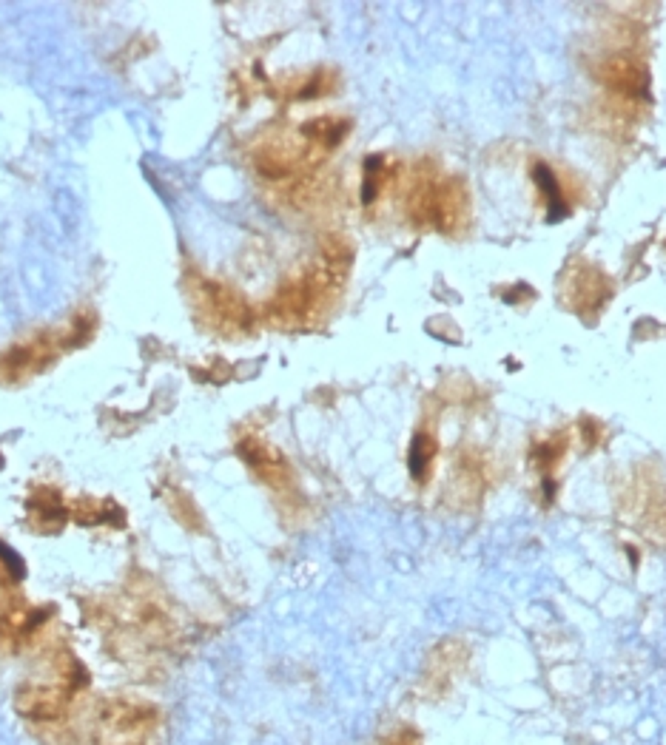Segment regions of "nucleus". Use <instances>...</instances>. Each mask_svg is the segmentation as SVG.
<instances>
[{"mask_svg": "<svg viewBox=\"0 0 666 745\" xmlns=\"http://www.w3.org/2000/svg\"><path fill=\"white\" fill-rule=\"evenodd\" d=\"M160 726L154 705L140 700H108L97 714V742L100 745H148Z\"/></svg>", "mask_w": 666, "mask_h": 745, "instance_id": "1", "label": "nucleus"}, {"mask_svg": "<svg viewBox=\"0 0 666 745\" xmlns=\"http://www.w3.org/2000/svg\"><path fill=\"white\" fill-rule=\"evenodd\" d=\"M69 705V689L66 686H26L17 694V711L29 720L49 723L57 720Z\"/></svg>", "mask_w": 666, "mask_h": 745, "instance_id": "2", "label": "nucleus"}]
</instances>
